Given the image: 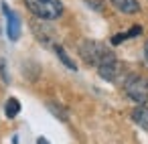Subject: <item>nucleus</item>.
I'll list each match as a JSON object with an SVG mask.
<instances>
[{
	"mask_svg": "<svg viewBox=\"0 0 148 144\" xmlns=\"http://www.w3.org/2000/svg\"><path fill=\"white\" fill-rule=\"evenodd\" d=\"M79 53L83 57L85 63L89 65H106V63H114L116 61V55L101 43L97 41H83V45L79 47Z\"/></svg>",
	"mask_w": 148,
	"mask_h": 144,
	"instance_id": "f257e3e1",
	"label": "nucleus"
},
{
	"mask_svg": "<svg viewBox=\"0 0 148 144\" xmlns=\"http://www.w3.org/2000/svg\"><path fill=\"white\" fill-rule=\"evenodd\" d=\"M27 8L43 21H55L63 14V2L61 0H25Z\"/></svg>",
	"mask_w": 148,
	"mask_h": 144,
	"instance_id": "f03ea898",
	"label": "nucleus"
},
{
	"mask_svg": "<svg viewBox=\"0 0 148 144\" xmlns=\"http://www.w3.org/2000/svg\"><path fill=\"white\" fill-rule=\"evenodd\" d=\"M124 89L128 93V97H132L136 104H146L148 101V85L142 77L138 75H130L124 83Z\"/></svg>",
	"mask_w": 148,
	"mask_h": 144,
	"instance_id": "7ed1b4c3",
	"label": "nucleus"
},
{
	"mask_svg": "<svg viewBox=\"0 0 148 144\" xmlns=\"http://www.w3.org/2000/svg\"><path fill=\"white\" fill-rule=\"evenodd\" d=\"M2 8H4L6 19H8V39H10V41H16V39L21 37V19H18V14L12 12L4 2H2Z\"/></svg>",
	"mask_w": 148,
	"mask_h": 144,
	"instance_id": "20e7f679",
	"label": "nucleus"
},
{
	"mask_svg": "<svg viewBox=\"0 0 148 144\" xmlns=\"http://www.w3.org/2000/svg\"><path fill=\"white\" fill-rule=\"evenodd\" d=\"M112 4H114V8H118L124 14H136L140 10L138 0H112Z\"/></svg>",
	"mask_w": 148,
	"mask_h": 144,
	"instance_id": "39448f33",
	"label": "nucleus"
},
{
	"mask_svg": "<svg viewBox=\"0 0 148 144\" xmlns=\"http://www.w3.org/2000/svg\"><path fill=\"white\" fill-rule=\"evenodd\" d=\"M97 69H99V77H103L106 81H116V79H118V71H120L118 61H114V63H106V65H99Z\"/></svg>",
	"mask_w": 148,
	"mask_h": 144,
	"instance_id": "423d86ee",
	"label": "nucleus"
},
{
	"mask_svg": "<svg viewBox=\"0 0 148 144\" xmlns=\"http://www.w3.org/2000/svg\"><path fill=\"white\" fill-rule=\"evenodd\" d=\"M132 120H134L140 128H144V130L148 132V108H144V106L134 108V110H132Z\"/></svg>",
	"mask_w": 148,
	"mask_h": 144,
	"instance_id": "0eeeda50",
	"label": "nucleus"
},
{
	"mask_svg": "<svg viewBox=\"0 0 148 144\" xmlns=\"http://www.w3.org/2000/svg\"><path fill=\"white\" fill-rule=\"evenodd\" d=\"M4 112H6L8 118H14V116L21 112V101H18L16 97H10V99L6 101V106H4Z\"/></svg>",
	"mask_w": 148,
	"mask_h": 144,
	"instance_id": "6e6552de",
	"label": "nucleus"
},
{
	"mask_svg": "<svg viewBox=\"0 0 148 144\" xmlns=\"http://www.w3.org/2000/svg\"><path fill=\"white\" fill-rule=\"evenodd\" d=\"M55 53L59 55V59H61V63H63V65H67V67H69V69H73V71L77 69V65H75V63L67 57V53L63 51V47H61V45H55Z\"/></svg>",
	"mask_w": 148,
	"mask_h": 144,
	"instance_id": "1a4fd4ad",
	"label": "nucleus"
},
{
	"mask_svg": "<svg viewBox=\"0 0 148 144\" xmlns=\"http://www.w3.org/2000/svg\"><path fill=\"white\" fill-rule=\"evenodd\" d=\"M49 110L53 112V114H57L61 120H67V114L65 112H61V108H59V104H49Z\"/></svg>",
	"mask_w": 148,
	"mask_h": 144,
	"instance_id": "9d476101",
	"label": "nucleus"
},
{
	"mask_svg": "<svg viewBox=\"0 0 148 144\" xmlns=\"http://www.w3.org/2000/svg\"><path fill=\"white\" fill-rule=\"evenodd\" d=\"M144 57H146V63H148V41H146V45H144Z\"/></svg>",
	"mask_w": 148,
	"mask_h": 144,
	"instance_id": "9b49d317",
	"label": "nucleus"
},
{
	"mask_svg": "<svg viewBox=\"0 0 148 144\" xmlns=\"http://www.w3.org/2000/svg\"><path fill=\"white\" fill-rule=\"evenodd\" d=\"M37 144H47V140H45V138H39V142H37Z\"/></svg>",
	"mask_w": 148,
	"mask_h": 144,
	"instance_id": "f8f14e48",
	"label": "nucleus"
},
{
	"mask_svg": "<svg viewBox=\"0 0 148 144\" xmlns=\"http://www.w3.org/2000/svg\"><path fill=\"white\" fill-rule=\"evenodd\" d=\"M146 85H148V81H146Z\"/></svg>",
	"mask_w": 148,
	"mask_h": 144,
	"instance_id": "ddd939ff",
	"label": "nucleus"
},
{
	"mask_svg": "<svg viewBox=\"0 0 148 144\" xmlns=\"http://www.w3.org/2000/svg\"><path fill=\"white\" fill-rule=\"evenodd\" d=\"M146 104H148V101H146Z\"/></svg>",
	"mask_w": 148,
	"mask_h": 144,
	"instance_id": "4468645a",
	"label": "nucleus"
}]
</instances>
